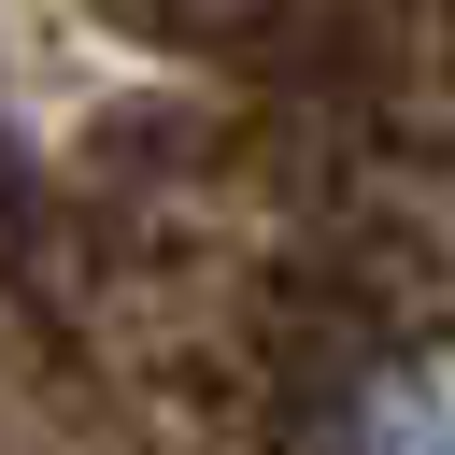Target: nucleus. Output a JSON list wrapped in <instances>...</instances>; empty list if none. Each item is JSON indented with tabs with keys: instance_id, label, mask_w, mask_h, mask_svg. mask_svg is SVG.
<instances>
[{
	"instance_id": "f257e3e1",
	"label": "nucleus",
	"mask_w": 455,
	"mask_h": 455,
	"mask_svg": "<svg viewBox=\"0 0 455 455\" xmlns=\"http://www.w3.org/2000/svg\"><path fill=\"white\" fill-rule=\"evenodd\" d=\"M313 455H455V327L384 341V355H370V370L327 398Z\"/></svg>"
}]
</instances>
